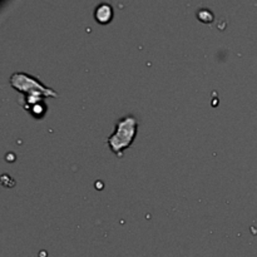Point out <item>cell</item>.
I'll return each instance as SVG.
<instances>
[{"label":"cell","mask_w":257,"mask_h":257,"mask_svg":"<svg viewBox=\"0 0 257 257\" xmlns=\"http://www.w3.org/2000/svg\"><path fill=\"white\" fill-rule=\"evenodd\" d=\"M138 132V119L132 114L124 116L117 121L114 131L107 138L109 148L118 157L123 156V152L133 144Z\"/></svg>","instance_id":"1"},{"label":"cell","mask_w":257,"mask_h":257,"mask_svg":"<svg viewBox=\"0 0 257 257\" xmlns=\"http://www.w3.org/2000/svg\"><path fill=\"white\" fill-rule=\"evenodd\" d=\"M9 83L16 91L21 92L24 96L28 94H42L43 97H53L57 98L58 93L53 88L44 86L37 77L26 72H16L9 78Z\"/></svg>","instance_id":"2"},{"label":"cell","mask_w":257,"mask_h":257,"mask_svg":"<svg viewBox=\"0 0 257 257\" xmlns=\"http://www.w3.org/2000/svg\"><path fill=\"white\" fill-rule=\"evenodd\" d=\"M113 7L108 3H101L94 9V19L98 24H108L113 19Z\"/></svg>","instance_id":"3"},{"label":"cell","mask_w":257,"mask_h":257,"mask_svg":"<svg viewBox=\"0 0 257 257\" xmlns=\"http://www.w3.org/2000/svg\"><path fill=\"white\" fill-rule=\"evenodd\" d=\"M26 109H28L29 113H31L34 118H42V117L46 114L47 106L44 102H41V103H37V104H33V106L26 107Z\"/></svg>","instance_id":"4"},{"label":"cell","mask_w":257,"mask_h":257,"mask_svg":"<svg viewBox=\"0 0 257 257\" xmlns=\"http://www.w3.org/2000/svg\"><path fill=\"white\" fill-rule=\"evenodd\" d=\"M197 18H198L199 22H202V23H206V24L212 23V22L214 21L213 13H212V12L207 8L198 9V11H197Z\"/></svg>","instance_id":"5"}]
</instances>
